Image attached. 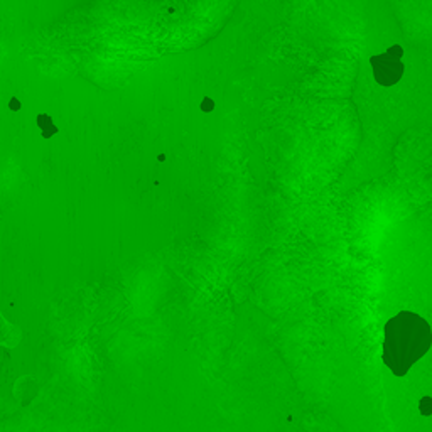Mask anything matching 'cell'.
Returning <instances> with one entry per match:
<instances>
[{
  "instance_id": "277c9868",
  "label": "cell",
  "mask_w": 432,
  "mask_h": 432,
  "mask_svg": "<svg viewBox=\"0 0 432 432\" xmlns=\"http://www.w3.org/2000/svg\"><path fill=\"white\" fill-rule=\"evenodd\" d=\"M214 108V101L213 98L209 96H204L203 101H201V112H204V114H209V112H213Z\"/></svg>"
},
{
  "instance_id": "7a4b0ae2",
  "label": "cell",
  "mask_w": 432,
  "mask_h": 432,
  "mask_svg": "<svg viewBox=\"0 0 432 432\" xmlns=\"http://www.w3.org/2000/svg\"><path fill=\"white\" fill-rule=\"evenodd\" d=\"M370 65L373 68V78L380 86H394L400 81L404 75V63L397 58L389 56L387 52L376 54L370 58Z\"/></svg>"
},
{
  "instance_id": "6da1fadb",
  "label": "cell",
  "mask_w": 432,
  "mask_h": 432,
  "mask_svg": "<svg viewBox=\"0 0 432 432\" xmlns=\"http://www.w3.org/2000/svg\"><path fill=\"white\" fill-rule=\"evenodd\" d=\"M430 343V324L419 314L402 311L385 324V365L394 375L404 376L429 351Z\"/></svg>"
},
{
  "instance_id": "5b68a950",
  "label": "cell",
  "mask_w": 432,
  "mask_h": 432,
  "mask_svg": "<svg viewBox=\"0 0 432 432\" xmlns=\"http://www.w3.org/2000/svg\"><path fill=\"white\" fill-rule=\"evenodd\" d=\"M157 160H160V162L166 160V155H164V154H159V155H157Z\"/></svg>"
},
{
  "instance_id": "3957f363",
  "label": "cell",
  "mask_w": 432,
  "mask_h": 432,
  "mask_svg": "<svg viewBox=\"0 0 432 432\" xmlns=\"http://www.w3.org/2000/svg\"><path fill=\"white\" fill-rule=\"evenodd\" d=\"M385 52L389 54V56H392V58H397V60H402V56H404V47L399 46V44H394V46L387 49Z\"/></svg>"
}]
</instances>
